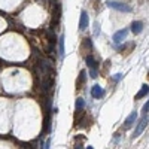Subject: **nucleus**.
<instances>
[{
  "mask_svg": "<svg viewBox=\"0 0 149 149\" xmlns=\"http://www.w3.org/2000/svg\"><path fill=\"white\" fill-rule=\"evenodd\" d=\"M91 95L94 98H102V97H104V90L102 88L100 85H94L93 90H91Z\"/></svg>",
  "mask_w": 149,
  "mask_h": 149,
  "instance_id": "nucleus-6",
  "label": "nucleus"
},
{
  "mask_svg": "<svg viewBox=\"0 0 149 149\" xmlns=\"http://www.w3.org/2000/svg\"><path fill=\"white\" fill-rule=\"evenodd\" d=\"M142 30H143V22H142V21H134V22L131 24V31H133L134 34H140Z\"/></svg>",
  "mask_w": 149,
  "mask_h": 149,
  "instance_id": "nucleus-8",
  "label": "nucleus"
},
{
  "mask_svg": "<svg viewBox=\"0 0 149 149\" xmlns=\"http://www.w3.org/2000/svg\"><path fill=\"white\" fill-rule=\"evenodd\" d=\"M85 63H86V66H88L90 69H95L98 64H97V61L94 60V57H91V55H86L85 57Z\"/></svg>",
  "mask_w": 149,
  "mask_h": 149,
  "instance_id": "nucleus-9",
  "label": "nucleus"
},
{
  "mask_svg": "<svg viewBox=\"0 0 149 149\" xmlns=\"http://www.w3.org/2000/svg\"><path fill=\"white\" fill-rule=\"evenodd\" d=\"M94 27H95V34H98V33H100V26H98V22L95 24Z\"/></svg>",
  "mask_w": 149,
  "mask_h": 149,
  "instance_id": "nucleus-16",
  "label": "nucleus"
},
{
  "mask_svg": "<svg viewBox=\"0 0 149 149\" xmlns=\"http://www.w3.org/2000/svg\"><path fill=\"white\" fill-rule=\"evenodd\" d=\"M146 125H148V115H143V116H142V119H140V121H139V124H137V127H136V130H134L133 137H137V136H140V134H142V131L146 128Z\"/></svg>",
  "mask_w": 149,
  "mask_h": 149,
  "instance_id": "nucleus-2",
  "label": "nucleus"
},
{
  "mask_svg": "<svg viewBox=\"0 0 149 149\" xmlns=\"http://www.w3.org/2000/svg\"><path fill=\"white\" fill-rule=\"evenodd\" d=\"M136 119H137V112H131V113L128 115V118L125 119V122H124V128H125V130L131 128L134 125Z\"/></svg>",
  "mask_w": 149,
  "mask_h": 149,
  "instance_id": "nucleus-4",
  "label": "nucleus"
},
{
  "mask_svg": "<svg viewBox=\"0 0 149 149\" xmlns=\"http://www.w3.org/2000/svg\"><path fill=\"white\" fill-rule=\"evenodd\" d=\"M148 109H149V103L146 102L145 106H143V115H148Z\"/></svg>",
  "mask_w": 149,
  "mask_h": 149,
  "instance_id": "nucleus-15",
  "label": "nucleus"
},
{
  "mask_svg": "<svg viewBox=\"0 0 149 149\" xmlns=\"http://www.w3.org/2000/svg\"><path fill=\"white\" fill-rule=\"evenodd\" d=\"M84 106H85V102L82 100V98H78V100H76V110H78V112L82 110Z\"/></svg>",
  "mask_w": 149,
  "mask_h": 149,
  "instance_id": "nucleus-11",
  "label": "nucleus"
},
{
  "mask_svg": "<svg viewBox=\"0 0 149 149\" xmlns=\"http://www.w3.org/2000/svg\"><path fill=\"white\" fill-rule=\"evenodd\" d=\"M107 6L115 9V10H119V12H131V6H128L125 3H121V2H115V0H109Z\"/></svg>",
  "mask_w": 149,
  "mask_h": 149,
  "instance_id": "nucleus-1",
  "label": "nucleus"
},
{
  "mask_svg": "<svg viewBox=\"0 0 149 149\" xmlns=\"http://www.w3.org/2000/svg\"><path fill=\"white\" fill-rule=\"evenodd\" d=\"M121 78H122V74H121V73H118V74H116V76H115V81H119Z\"/></svg>",
  "mask_w": 149,
  "mask_h": 149,
  "instance_id": "nucleus-17",
  "label": "nucleus"
},
{
  "mask_svg": "<svg viewBox=\"0 0 149 149\" xmlns=\"http://www.w3.org/2000/svg\"><path fill=\"white\" fill-rule=\"evenodd\" d=\"M88 14H86V10H82L81 14V19H79V30H86V27H88Z\"/></svg>",
  "mask_w": 149,
  "mask_h": 149,
  "instance_id": "nucleus-5",
  "label": "nucleus"
},
{
  "mask_svg": "<svg viewBox=\"0 0 149 149\" xmlns=\"http://www.w3.org/2000/svg\"><path fill=\"white\" fill-rule=\"evenodd\" d=\"M90 74H91V78H94V79H95V78L98 76V74H97V70H95V69H91V70H90Z\"/></svg>",
  "mask_w": 149,
  "mask_h": 149,
  "instance_id": "nucleus-14",
  "label": "nucleus"
},
{
  "mask_svg": "<svg viewBox=\"0 0 149 149\" xmlns=\"http://www.w3.org/2000/svg\"><path fill=\"white\" fill-rule=\"evenodd\" d=\"M85 76H86V73H85V72H81V76H79V79H78V86H81V84L85 81Z\"/></svg>",
  "mask_w": 149,
  "mask_h": 149,
  "instance_id": "nucleus-12",
  "label": "nucleus"
},
{
  "mask_svg": "<svg viewBox=\"0 0 149 149\" xmlns=\"http://www.w3.org/2000/svg\"><path fill=\"white\" fill-rule=\"evenodd\" d=\"M58 54L61 58H64L66 55V51H64V34H61L58 37Z\"/></svg>",
  "mask_w": 149,
  "mask_h": 149,
  "instance_id": "nucleus-7",
  "label": "nucleus"
},
{
  "mask_svg": "<svg viewBox=\"0 0 149 149\" xmlns=\"http://www.w3.org/2000/svg\"><path fill=\"white\" fill-rule=\"evenodd\" d=\"M127 34H128V30H127V29L118 30V31L113 34V37H112V40H113V43H121V42H124V40H125Z\"/></svg>",
  "mask_w": 149,
  "mask_h": 149,
  "instance_id": "nucleus-3",
  "label": "nucleus"
},
{
  "mask_svg": "<svg viewBox=\"0 0 149 149\" xmlns=\"http://www.w3.org/2000/svg\"><path fill=\"white\" fill-rule=\"evenodd\" d=\"M148 93H149V86H148V85H142V90L137 93L136 98H143L145 95H148Z\"/></svg>",
  "mask_w": 149,
  "mask_h": 149,
  "instance_id": "nucleus-10",
  "label": "nucleus"
},
{
  "mask_svg": "<svg viewBox=\"0 0 149 149\" xmlns=\"http://www.w3.org/2000/svg\"><path fill=\"white\" fill-rule=\"evenodd\" d=\"M84 46H88L90 49H93V43H91V39H86V37H85V40H84Z\"/></svg>",
  "mask_w": 149,
  "mask_h": 149,
  "instance_id": "nucleus-13",
  "label": "nucleus"
}]
</instances>
